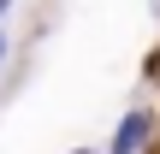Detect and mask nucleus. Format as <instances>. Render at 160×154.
<instances>
[{"label":"nucleus","mask_w":160,"mask_h":154,"mask_svg":"<svg viewBox=\"0 0 160 154\" xmlns=\"http://www.w3.org/2000/svg\"><path fill=\"white\" fill-rule=\"evenodd\" d=\"M6 53H12V36H6V24H0V65H6Z\"/></svg>","instance_id":"f03ea898"},{"label":"nucleus","mask_w":160,"mask_h":154,"mask_svg":"<svg viewBox=\"0 0 160 154\" xmlns=\"http://www.w3.org/2000/svg\"><path fill=\"white\" fill-rule=\"evenodd\" d=\"M71 154H101V148H71Z\"/></svg>","instance_id":"20e7f679"},{"label":"nucleus","mask_w":160,"mask_h":154,"mask_svg":"<svg viewBox=\"0 0 160 154\" xmlns=\"http://www.w3.org/2000/svg\"><path fill=\"white\" fill-rule=\"evenodd\" d=\"M148 137H154V113H148V107H131V113L113 125V142H107L101 154H142Z\"/></svg>","instance_id":"f257e3e1"},{"label":"nucleus","mask_w":160,"mask_h":154,"mask_svg":"<svg viewBox=\"0 0 160 154\" xmlns=\"http://www.w3.org/2000/svg\"><path fill=\"white\" fill-rule=\"evenodd\" d=\"M12 6H18V0H0V24H6V12H12Z\"/></svg>","instance_id":"7ed1b4c3"}]
</instances>
